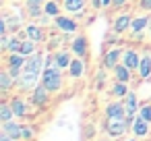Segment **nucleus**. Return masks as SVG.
<instances>
[{
  "label": "nucleus",
  "mask_w": 151,
  "mask_h": 141,
  "mask_svg": "<svg viewBox=\"0 0 151 141\" xmlns=\"http://www.w3.org/2000/svg\"><path fill=\"white\" fill-rule=\"evenodd\" d=\"M62 69H58L56 64L54 67H44L42 71V83L50 89V93H56L62 89Z\"/></svg>",
  "instance_id": "1"
},
{
  "label": "nucleus",
  "mask_w": 151,
  "mask_h": 141,
  "mask_svg": "<svg viewBox=\"0 0 151 141\" xmlns=\"http://www.w3.org/2000/svg\"><path fill=\"white\" fill-rule=\"evenodd\" d=\"M44 67H46V58H44L40 52H33L31 56H27V60H25V64H23V71H25V73L42 75Z\"/></svg>",
  "instance_id": "2"
},
{
  "label": "nucleus",
  "mask_w": 151,
  "mask_h": 141,
  "mask_svg": "<svg viewBox=\"0 0 151 141\" xmlns=\"http://www.w3.org/2000/svg\"><path fill=\"white\" fill-rule=\"evenodd\" d=\"M130 127L126 124L124 118H106V131L110 137H122Z\"/></svg>",
  "instance_id": "3"
},
{
  "label": "nucleus",
  "mask_w": 151,
  "mask_h": 141,
  "mask_svg": "<svg viewBox=\"0 0 151 141\" xmlns=\"http://www.w3.org/2000/svg\"><path fill=\"white\" fill-rule=\"evenodd\" d=\"M48 98H50V89L40 81V83L33 87V91H31V104L37 106V108H44V106L48 104Z\"/></svg>",
  "instance_id": "4"
},
{
  "label": "nucleus",
  "mask_w": 151,
  "mask_h": 141,
  "mask_svg": "<svg viewBox=\"0 0 151 141\" xmlns=\"http://www.w3.org/2000/svg\"><path fill=\"white\" fill-rule=\"evenodd\" d=\"M40 81H42V75H35V73H25V71H23V75L17 79L19 87H21V89H25V91H33V87H35Z\"/></svg>",
  "instance_id": "5"
},
{
  "label": "nucleus",
  "mask_w": 151,
  "mask_h": 141,
  "mask_svg": "<svg viewBox=\"0 0 151 141\" xmlns=\"http://www.w3.org/2000/svg\"><path fill=\"white\" fill-rule=\"evenodd\" d=\"M54 27L60 29L62 33H75V31L79 29V23H75V21L68 19V17L58 15V17H54Z\"/></svg>",
  "instance_id": "6"
},
{
  "label": "nucleus",
  "mask_w": 151,
  "mask_h": 141,
  "mask_svg": "<svg viewBox=\"0 0 151 141\" xmlns=\"http://www.w3.org/2000/svg\"><path fill=\"white\" fill-rule=\"evenodd\" d=\"M106 118H126V106H124V102H120V100L110 102L106 106Z\"/></svg>",
  "instance_id": "7"
},
{
  "label": "nucleus",
  "mask_w": 151,
  "mask_h": 141,
  "mask_svg": "<svg viewBox=\"0 0 151 141\" xmlns=\"http://www.w3.org/2000/svg\"><path fill=\"white\" fill-rule=\"evenodd\" d=\"M122 62L130 69V71H139V64H141V54L137 50H124L122 54Z\"/></svg>",
  "instance_id": "8"
},
{
  "label": "nucleus",
  "mask_w": 151,
  "mask_h": 141,
  "mask_svg": "<svg viewBox=\"0 0 151 141\" xmlns=\"http://www.w3.org/2000/svg\"><path fill=\"white\" fill-rule=\"evenodd\" d=\"M2 133L11 135L15 141L23 139V127H21L19 122H13V120H6V122H2Z\"/></svg>",
  "instance_id": "9"
},
{
  "label": "nucleus",
  "mask_w": 151,
  "mask_h": 141,
  "mask_svg": "<svg viewBox=\"0 0 151 141\" xmlns=\"http://www.w3.org/2000/svg\"><path fill=\"white\" fill-rule=\"evenodd\" d=\"M149 124H151V122H147L141 114H137V118H134V122H132V133H134V137H145V135L149 133Z\"/></svg>",
  "instance_id": "10"
},
{
  "label": "nucleus",
  "mask_w": 151,
  "mask_h": 141,
  "mask_svg": "<svg viewBox=\"0 0 151 141\" xmlns=\"http://www.w3.org/2000/svg\"><path fill=\"white\" fill-rule=\"evenodd\" d=\"M122 54H124V52H122L120 48H114V50H110V52L106 54V58H104V64H106V69H112V71H114V69H116V64L120 62Z\"/></svg>",
  "instance_id": "11"
},
{
  "label": "nucleus",
  "mask_w": 151,
  "mask_h": 141,
  "mask_svg": "<svg viewBox=\"0 0 151 141\" xmlns=\"http://www.w3.org/2000/svg\"><path fill=\"white\" fill-rule=\"evenodd\" d=\"M83 73H85V62H83V58H81V56L73 58V62H70V67H68V75H70L73 79H79V77H83Z\"/></svg>",
  "instance_id": "12"
},
{
  "label": "nucleus",
  "mask_w": 151,
  "mask_h": 141,
  "mask_svg": "<svg viewBox=\"0 0 151 141\" xmlns=\"http://www.w3.org/2000/svg\"><path fill=\"white\" fill-rule=\"evenodd\" d=\"M25 33H27V38L29 40H33V42H44V31H42V27L37 25V23H29L27 27H25Z\"/></svg>",
  "instance_id": "13"
},
{
  "label": "nucleus",
  "mask_w": 151,
  "mask_h": 141,
  "mask_svg": "<svg viewBox=\"0 0 151 141\" xmlns=\"http://www.w3.org/2000/svg\"><path fill=\"white\" fill-rule=\"evenodd\" d=\"M87 40L83 38V35H77V38H73V52H75V56H85L87 54Z\"/></svg>",
  "instance_id": "14"
},
{
  "label": "nucleus",
  "mask_w": 151,
  "mask_h": 141,
  "mask_svg": "<svg viewBox=\"0 0 151 141\" xmlns=\"http://www.w3.org/2000/svg\"><path fill=\"white\" fill-rule=\"evenodd\" d=\"M124 106H126V114H139V102H137V93L128 91L124 95Z\"/></svg>",
  "instance_id": "15"
},
{
  "label": "nucleus",
  "mask_w": 151,
  "mask_h": 141,
  "mask_svg": "<svg viewBox=\"0 0 151 141\" xmlns=\"http://www.w3.org/2000/svg\"><path fill=\"white\" fill-rule=\"evenodd\" d=\"M139 77H141V79H149V77H151V54H143V56H141Z\"/></svg>",
  "instance_id": "16"
},
{
  "label": "nucleus",
  "mask_w": 151,
  "mask_h": 141,
  "mask_svg": "<svg viewBox=\"0 0 151 141\" xmlns=\"http://www.w3.org/2000/svg\"><path fill=\"white\" fill-rule=\"evenodd\" d=\"M13 83H17V81L11 77L9 71H0V91H2V93H9V91L13 89Z\"/></svg>",
  "instance_id": "17"
},
{
  "label": "nucleus",
  "mask_w": 151,
  "mask_h": 141,
  "mask_svg": "<svg viewBox=\"0 0 151 141\" xmlns=\"http://www.w3.org/2000/svg\"><path fill=\"white\" fill-rule=\"evenodd\" d=\"M130 17L128 15H120V17H116L114 19V31L116 33H122V31H126V29H130Z\"/></svg>",
  "instance_id": "18"
},
{
  "label": "nucleus",
  "mask_w": 151,
  "mask_h": 141,
  "mask_svg": "<svg viewBox=\"0 0 151 141\" xmlns=\"http://www.w3.org/2000/svg\"><path fill=\"white\" fill-rule=\"evenodd\" d=\"M54 56H56V67H58V69H62V71H64V69H68V67H70V62H73V56H70L68 52H64V50L56 52Z\"/></svg>",
  "instance_id": "19"
},
{
  "label": "nucleus",
  "mask_w": 151,
  "mask_h": 141,
  "mask_svg": "<svg viewBox=\"0 0 151 141\" xmlns=\"http://www.w3.org/2000/svg\"><path fill=\"white\" fill-rule=\"evenodd\" d=\"M114 75H116V81H124V83H128V79H130V69H128L124 62H118L116 69H114Z\"/></svg>",
  "instance_id": "20"
},
{
  "label": "nucleus",
  "mask_w": 151,
  "mask_h": 141,
  "mask_svg": "<svg viewBox=\"0 0 151 141\" xmlns=\"http://www.w3.org/2000/svg\"><path fill=\"white\" fill-rule=\"evenodd\" d=\"M85 4H87V0H64L62 7H64L68 13H83Z\"/></svg>",
  "instance_id": "21"
},
{
  "label": "nucleus",
  "mask_w": 151,
  "mask_h": 141,
  "mask_svg": "<svg viewBox=\"0 0 151 141\" xmlns=\"http://www.w3.org/2000/svg\"><path fill=\"white\" fill-rule=\"evenodd\" d=\"M147 25H149V17H137V19L130 21V31L132 33H141Z\"/></svg>",
  "instance_id": "22"
},
{
  "label": "nucleus",
  "mask_w": 151,
  "mask_h": 141,
  "mask_svg": "<svg viewBox=\"0 0 151 141\" xmlns=\"http://www.w3.org/2000/svg\"><path fill=\"white\" fill-rule=\"evenodd\" d=\"M11 106H13V112H15V116H25L27 114V106H25V102L21 100V98H13L11 100Z\"/></svg>",
  "instance_id": "23"
},
{
  "label": "nucleus",
  "mask_w": 151,
  "mask_h": 141,
  "mask_svg": "<svg viewBox=\"0 0 151 141\" xmlns=\"http://www.w3.org/2000/svg\"><path fill=\"white\" fill-rule=\"evenodd\" d=\"M23 56H31L33 52H37V42H33V40H23V44H21V50H19Z\"/></svg>",
  "instance_id": "24"
},
{
  "label": "nucleus",
  "mask_w": 151,
  "mask_h": 141,
  "mask_svg": "<svg viewBox=\"0 0 151 141\" xmlns=\"http://www.w3.org/2000/svg\"><path fill=\"white\" fill-rule=\"evenodd\" d=\"M27 60V56H23L21 52H11V56L6 58V64L9 67H23Z\"/></svg>",
  "instance_id": "25"
},
{
  "label": "nucleus",
  "mask_w": 151,
  "mask_h": 141,
  "mask_svg": "<svg viewBox=\"0 0 151 141\" xmlns=\"http://www.w3.org/2000/svg\"><path fill=\"white\" fill-rule=\"evenodd\" d=\"M27 13H29V17L37 19L40 15H44V7H42L40 2H33V0H27Z\"/></svg>",
  "instance_id": "26"
},
{
  "label": "nucleus",
  "mask_w": 151,
  "mask_h": 141,
  "mask_svg": "<svg viewBox=\"0 0 151 141\" xmlns=\"http://www.w3.org/2000/svg\"><path fill=\"white\" fill-rule=\"evenodd\" d=\"M126 93H128L126 83H124V81H116V83H114V87H112V95H114L116 100H120V98H124Z\"/></svg>",
  "instance_id": "27"
},
{
  "label": "nucleus",
  "mask_w": 151,
  "mask_h": 141,
  "mask_svg": "<svg viewBox=\"0 0 151 141\" xmlns=\"http://www.w3.org/2000/svg\"><path fill=\"white\" fill-rule=\"evenodd\" d=\"M15 112H13V106L11 104H0V122H6V120H13Z\"/></svg>",
  "instance_id": "28"
},
{
  "label": "nucleus",
  "mask_w": 151,
  "mask_h": 141,
  "mask_svg": "<svg viewBox=\"0 0 151 141\" xmlns=\"http://www.w3.org/2000/svg\"><path fill=\"white\" fill-rule=\"evenodd\" d=\"M44 13L50 15V17H58V15H60V7H58V2H54V0L46 2V4H44Z\"/></svg>",
  "instance_id": "29"
},
{
  "label": "nucleus",
  "mask_w": 151,
  "mask_h": 141,
  "mask_svg": "<svg viewBox=\"0 0 151 141\" xmlns=\"http://www.w3.org/2000/svg\"><path fill=\"white\" fill-rule=\"evenodd\" d=\"M21 44H23V40H19V38L15 35V38H11V40H9V44H6V48H4V52H19V50H21Z\"/></svg>",
  "instance_id": "30"
},
{
  "label": "nucleus",
  "mask_w": 151,
  "mask_h": 141,
  "mask_svg": "<svg viewBox=\"0 0 151 141\" xmlns=\"http://www.w3.org/2000/svg\"><path fill=\"white\" fill-rule=\"evenodd\" d=\"M6 27H9V31H19L21 19L19 17H6Z\"/></svg>",
  "instance_id": "31"
},
{
  "label": "nucleus",
  "mask_w": 151,
  "mask_h": 141,
  "mask_svg": "<svg viewBox=\"0 0 151 141\" xmlns=\"http://www.w3.org/2000/svg\"><path fill=\"white\" fill-rule=\"evenodd\" d=\"M139 114L147 120V122H151V104H145V106H141L139 108Z\"/></svg>",
  "instance_id": "32"
},
{
  "label": "nucleus",
  "mask_w": 151,
  "mask_h": 141,
  "mask_svg": "<svg viewBox=\"0 0 151 141\" xmlns=\"http://www.w3.org/2000/svg\"><path fill=\"white\" fill-rule=\"evenodd\" d=\"M6 71H9V73H11V77H13V79H15V81H17V79H19V77H21V75H23V67H9V69H6Z\"/></svg>",
  "instance_id": "33"
},
{
  "label": "nucleus",
  "mask_w": 151,
  "mask_h": 141,
  "mask_svg": "<svg viewBox=\"0 0 151 141\" xmlns=\"http://www.w3.org/2000/svg\"><path fill=\"white\" fill-rule=\"evenodd\" d=\"M31 137H33V131H31L29 127H23V139H25V141H29Z\"/></svg>",
  "instance_id": "34"
},
{
  "label": "nucleus",
  "mask_w": 151,
  "mask_h": 141,
  "mask_svg": "<svg viewBox=\"0 0 151 141\" xmlns=\"http://www.w3.org/2000/svg\"><path fill=\"white\" fill-rule=\"evenodd\" d=\"M141 9L143 11H151V0H141Z\"/></svg>",
  "instance_id": "35"
},
{
  "label": "nucleus",
  "mask_w": 151,
  "mask_h": 141,
  "mask_svg": "<svg viewBox=\"0 0 151 141\" xmlns=\"http://www.w3.org/2000/svg\"><path fill=\"white\" fill-rule=\"evenodd\" d=\"M124 2H126V0H112V7L120 9V7H124Z\"/></svg>",
  "instance_id": "36"
},
{
  "label": "nucleus",
  "mask_w": 151,
  "mask_h": 141,
  "mask_svg": "<svg viewBox=\"0 0 151 141\" xmlns=\"http://www.w3.org/2000/svg\"><path fill=\"white\" fill-rule=\"evenodd\" d=\"M0 141H15L11 135H6V133H2V135H0Z\"/></svg>",
  "instance_id": "37"
},
{
  "label": "nucleus",
  "mask_w": 151,
  "mask_h": 141,
  "mask_svg": "<svg viewBox=\"0 0 151 141\" xmlns=\"http://www.w3.org/2000/svg\"><path fill=\"white\" fill-rule=\"evenodd\" d=\"M112 4V0H104V7H110Z\"/></svg>",
  "instance_id": "38"
},
{
  "label": "nucleus",
  "mask_w": 151,
  "mask_h": 141,
  "mask_svg": "<svg viewBox=\"0 0 151 141\" xmlns=\"http://www.w3.org/2000/svg\"><path fill=\"white\" fill-rule=\"evenodd\" d=\"M33 2H40V4H42V2H44V0H33Z\"/></svg>",
  "instance_id": "39"
},
{
  "label": "nucleus",
  "mask_w": 151,
  "mask_h": 141,
  "mask_svg": "<svg viewBox=\"0 0 151 141\" xmlns=\"http://www.w3.org/2000/svg\"><path fill=\"white\" fill-rule=\"evenodd\" d=\"M126 141H139V139H126Z\"/></svg>",
  "instance_id": "40"
},
{
  "label": "nucleus",
  "mask_w": 151,
  "mask_h": 141,
  "mask_svg": "<svg viewBox=\"0 0 151 141\" xmlns=\"http://www.w3.org/2000/svg\"><path fill=\"white\" fill-rule=\"evenodd\" d=\"M104 141H108V139H104Z\"/></svg>",
  "instance_id": "41"
}]
</instances>
